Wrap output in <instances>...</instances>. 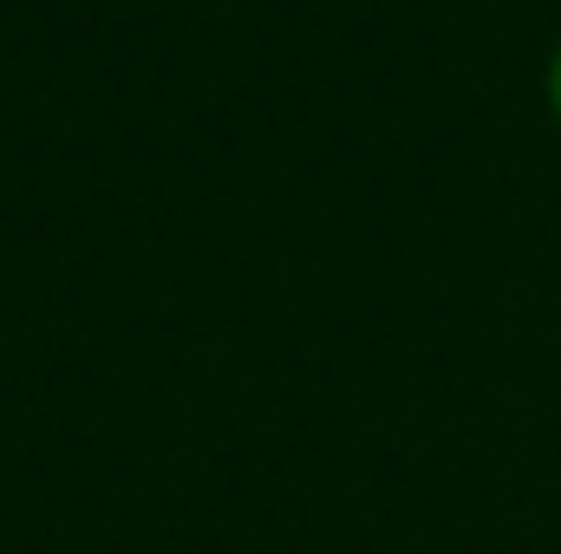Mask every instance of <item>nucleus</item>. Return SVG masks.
I'll return each instance as SVG.
<instances>
[{"label": "nucleus", "instance_id": "f257e3e1", "mask_svg": "<svg viewBox=\"0 0 561 554\" xmlns=\"http://www.w3.org/2000/svg\"><path fill=\"white\" fill-rule=\"evenodd\" d=\"M549 85H556V112H561V53H556V72H549Z\"/></svg>", "mask_w": 561, "mask_h": 554}]
</instances>
